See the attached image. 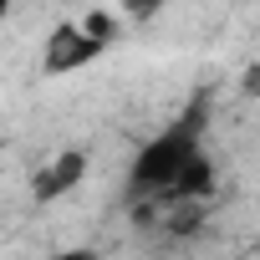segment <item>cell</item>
Returning a JSON list of instances; mask_svg holds the SVG:
<instances>
[{"instance_id": "1", "label": "cell", "mask_w": 260, "mask_h": 260, "mask_svg": "<svg viewBox=\"0 0 260 260\" xmlns=\"http://www.w3.org/2000/svg\"><path fill=\"white\" fill-rule=\"evenodd\" d=\"M204 122H209V102L194 97L158 138L143 143L133 174H127V204H194L214 189V164L199 148Z\"/></svg>"}, {"instance_id": "2", "label": "cell", "mask_w": 260, "mask_h": 260, "mask_svg": "<svg viewBox=\"0 0 260 260\" xmlns=\"http://www.w3.org/2000/svg\"><path fill=\"white\" fill-rule=\"evenodd\" d=\"M102 46H107V36H97L87 21H61V26H51L41 61H46V72H51V77H61V72H77V67L97 61V56H102Z\"/></svg>"}, {"instance_id": "3", "label": "cell", "mask_w": 260, "mask_h": 260, "mask_svg": "<svg viewBox=\"0 0 260 260\" xmlns=\"http://www.w3.org/2000/svg\"><path fill=\"white\" fill-rule=\"evenodd\" d=\"M82 174H87V153H61L51 169L36 174V199H56V194H67Z\"/></svg>"}, {"instance_id": "4", "label": "cell", "mask_w": 260, "mask_h": 260, "mask_svg": "<svg viewBox=\"0 0 260 260\" xmlns=\"http://www.w3.org/2000/svg\"><path fill=\"white\" fill-rule=\"evenodd\" d=\"M164 6H169V0H122V11L133 16V21H148V16H158Z\"/></svg>"}]
</instances>
